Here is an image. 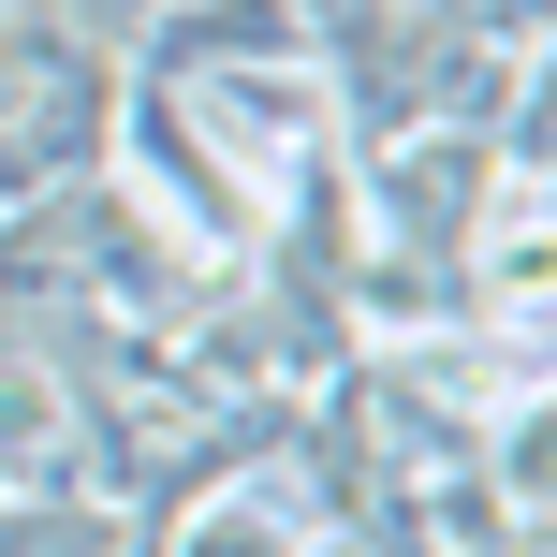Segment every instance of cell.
I'll list each match as a JSON object with an SVG mask.
<instances>
[{
  "mask_svg": "<svg viewBox=\"0 0 557 557\" xmlns=\"http://www.w3.org/2000/svg\"><path fill=\"white\" fill-rule=\"evenodd\" d=\"M117 88H133L117 59L59 45V29H29V15H0V206H45V191H74V176H103Z\"/></svg>",
  "mask_w": 557,
  "mask_h": 557,
  "instance_id": "1",
  "label": "cell"
}]
</instances>
